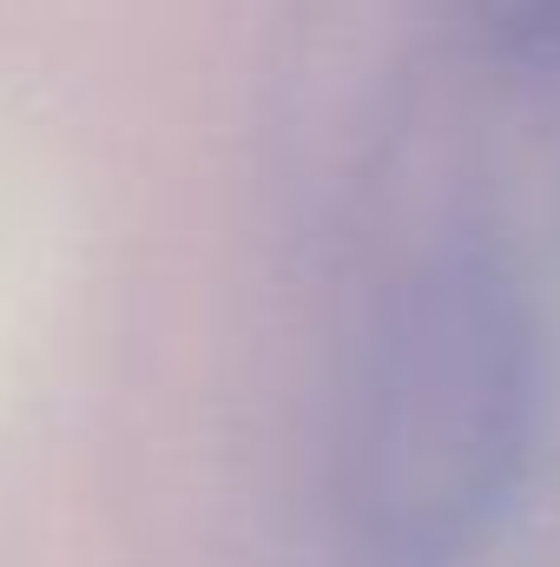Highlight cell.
<instances>
[{"label":"cell","mask_w":560,"mask_h":567,"mask_svg":"<svg viewBox=\"0 0 560 567\" xmlns=\"http://www.w3.org/2000/svg\"><path fill=\"white\" fill-rule=\"evenodd\" d=\"M548 323L508 231L448 218L370 290L336 390L330 488L363 567H468L548 449Z\"/></svg>","instance_id":"1"},{"label":"cell","mask_w":560,"mask_h":567,"mask_svg":"<svg viewBox=\"0 0 560 567\" xmlns=\"http://www.w3.org/2000/svg\"><path fill=\"white\" fill-rule=\"evenodd\" d=\"M442 0H290L271 60V158L303 218H343L409 133Z\"/></svg>","instance_id":"2"},{"label":"cell","mask_w":560,"mask_h":567,"mask_svg":"<svg viewBox=\"0 0 560 567\" xmlns=\"http://www.w3.org/2000/svg\"><path fill=\"white\" fill-rule=\"evenodd\" d=\"M455 7L488 60L528 80H560V0H455Z\"/></svg>","instance_id":"3"}]
</instances>
